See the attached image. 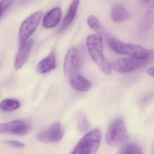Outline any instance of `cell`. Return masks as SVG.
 Listing matches in <instances>:
<instances>
[{
	"instance_id": "23",
	"label": "cell",
	"mask_w": 154,
	"mask_h": 154,
	"mask_svg": "<svg viewBox=\"0 0 154 154\" xmlns=\"http://www.w3.org/2000/svg\"><path fill=\"white\" fill-rule=\"evenodd\" d=\"M146 73L149 76L154 77V66L148 68L146 70Z\"/></svg>"
},
{
	"instance_id": "1",
	"label": "cell",
	"mask_w": 154,
	"mask_h": 154,
	"mask_svg": "<svg viewBox=\"0 0 154 154\" xmlns=\"http://www.w3.org/2000/svg\"><path fill=\"white\" fill-rule=\"evenodd\" d=\"M88 52L93 60L103 72L109 75L111 73V64L105 59L103 55V41L101 33L89 36L86 41Z\"/></svg>"
},
{
	"instance_id": "2",
	"label": "cell",
	"mask_w": 154,
	"mask_h": 154,
	"mask_svg": "<svg viewBox=\"0 0 154 154\" xmlns=\"http://www.w3.org/2000/svg\"><path fill=\"white\" fill-rule=\"evenodd\" d=\"M110 47L116 53L140 60H149L154 56V52L135 44L124 43L115 38L109 40Z\"/></svg>"
},
{
	"instance_id": "22",
	"label": "cell",
	"mask_w": 154,
	"mask_h": 154,
	"mask_svg": "<svg viewBox=\"0 0 154 154\" xmlns=\"http://www.w3.org/2000/svg\"><path fill=\"white\" fill-rule=\"evenodd\" d=\"M4 143L8 146L18 149L23 148L25 147V144L20 141L15 140H6Z\"/></svg>"
},
{
	"instance_id": "18",
	"label": "cell",
	"mask_w": 154,
	"mask_h": 154,
	"mask_svg": "<svg viewBox=\"0 0 154 154\" xmlns=\"http://www.w3.org/2000/svg\"><path fill=\"white\" fill-rule=\"evenodd\" d=\"M119 153L122 154H142L143 152L137 145L129 144L123 147Z\"/></svg>"
},
{
	"instance_id": "24",
	"label": "cell",
	"mask_w": 154,
	"mask_h": 154,
	"mask_svg": "<svg viewBox=\"0 0 154 154\" xmlns=\"http://www.w3.org/2000/svg\"><path fill=\"white\" fill-rule=\"evenodd\" d=\"M145 1L146 2H149L150 1V0H145Z\"/></svg>"
},
{
	"instance_id": "8",
	"label": "cell",
	"mask_w": 154,
	"mask_h": 154,
	"mask_svg": "<svg viewBox=\"0 0 154 154\" xmlns=\"http://www.w3.org/2000/svg\"><path fill=\"white\" fill-rule=\"evenodd\" d=\"M64 135V129L60 122L54 123L47 129L39 132L37 136V139L45 143H58Z\"/></svg>"
},
{
	"instance_id": "20",
	"label": "cell",
	"mask_w": 154,
	"mask_h": 154,
	"mask_svg": "<svg viewBox=\"0 0 154 154\" xmlns=\"http://www.w3.org/2000/svg\"><path fill=\"white\" fill-rule=\"evenodd\" d=\"M87 24L94 31H98L101 29L100 23L95 16H90L87 19Z\"/></svg>"
},
{
	"instance_id": "11",
	"label": "cell",
	"mask_w": 154,
	"mask_h": 154,
	"mask_svg": "<svg viewBox=\"0 0 154 154\" xmlns=\"http://www.w3.org/2000/svg\"><path fill=\"white\" fill-rule=\"evenodd\" d=\"M69 81L71 86L79 91H88L92 86L91 82L79 72L70 76Z\"/></svg>"
},
{
	"instance_id": "5",
	"label": "cell",
	"mask_w": 154,
	"mask_h": 154,
	"mask_svg": "<svg viewBox=\"0 0 154 154\" xmlns=\"http://www.w3.org/2000/svg\"><path fill=\"white\" fill-rule=\"evenodd\" d=\"M43 16L42 11L35 12L25 20L20 29L19 38L20 45L25 44L37 28Z\"/></svg>"
},
{
	"instance_id": "25",
	"label": "cell",
	"mask_w": 154,
	"mask_h": 154,
	"mask_svg": "<svg viewBox=\"0 0 154 154\" xmlns=\"http://www.w3.org/2000/svg\"><path fill=\"white\" fill-rule=\"evenodd\" d=\"M153 151H154V152H154V150H153Z\"/></svg>"
},
{
	"instance_id": "6",
	"label": "cell",
	"mask_w": 154,
	"mask_h": 154,
	"mask_svg": "<svg viewBox=\"0 0 154 154\" xmlns=\"http://www.w3.org/2000/svg\"><path fill=\"white\" fill-rule=\"evenodd\" d=\"M148 60H140L134 57L121 58L111 64L112 70L120 73H127L137 70Z\"/></svg>"
},
{
	"instance_id": "15",
	"label": "cell",
	"mask_w": 154,
	"mask_h": 154,
	"mask_svg": "<svg viewBox=\"0 0 154 154\" xmlns=\"http://www.w3.org/2000/svg\"><path fill=\"white\" fill-rule=\"evenodd\" d=\"M130 16L128 11L120 5H115L111 11L112 19L116 23L123 22L129 18Z\"/></svg>"
},
{
	"instance_id": "4",
	"label": "cell",
	"mask_w": 154,
	"mask_h": 154,
	"mask_svg": "<svg viewBox=\"0 0 154 154\" xmlns=\"http://www.w3.org/2000/svg\"><path fill=\"white\" fill-rule=\"evenodd\" d=\"M128 131L122 118L116 119L111 124L105 135V140L109 146H119L126 141Z\"/></svg>"
},
{
	"instance_id": "3",
	"label": "cell",
	"mask_w": 154,
	"mask_h": 154,
	"mask_svg": "<svg viewBox=\"0 0 154 154\" xmlns=\"http://www.w3.org/2000/svg\"><path fill=\"white\" fill-rule=\"evenodd\" d=\"M102 134L99 129L86 133L77 143L71 154H92L96 153L100 146Z\"/></svg>"
},
{
	"instance_id": "14",
	"label": "cell",
	"mask_w": 154,
	"mask_h": 154,
	"mask_svg": "<svg viewBox=\"0 0 154 154\" xmlns=\"http://www.w3.org/2000/svg\"><path fill=\"white\" fill-rule=\"evenodd\" d=\"M80 0H73L66 16L64 19L63 23L60 27L59 32H62L65 30L73 21L74 19L75 16L77 9L79 7Z\"/></svg>"
},
{
	"instance_id": "16",
	"label": "cell",
	"mask_w": 154,
	"mask_h": 154,
	"mask_svg": "<svg viewBox=\"0 0 154 154\" xmlns=\"http://www.w3.org/2000/svg\"><path fill=\"white\" fill-rule=\"evenodd\" d=\"M154 22V1L150 4L143 16L140 28L144 31L150 29Z\"/></svg>"
},
{
	"instance_id": "17",
	"label": "cell",
	"mask_w": 154,
	"mask_h": 154,
	"mask_svg": "<svg viewBox=\"0 0 154 154\" xmlns=\"http://www.w3.org/2000/svg\"><path fill=\"white\" fill-rule=\"evenodd\" d=\"M21 103L19 101L12 99H5L0 104V108L5 112L13 111L19 109Z\"/></svg>"
},
{
	"instance_id": "21",
	"label": "cell",
	"mask_w": 154,
	"mask_h": 154,
	"mask_svg": "<svg viewBox=\"0 0 154 154\" xmlns=\"http://www.w3.org/2000/svg\"><path fill=\"white\" fill-rule=\"evenodd\" d=\"M16 0H2L1 2V18L2 17L3 14L7 9L9 8L12 4L14 3Z\"/></svg>"
},
{
	"instance_id": "13",
	"label": "cell",
	"mask_w": 154,
	"mask_h": 154,
	"mask_svg": "<svg viewBox=\"0 0 154 154\" xmlns=\"http://www.w3.org/2000/svg\"><path fill=\"white\" fill-rule=\"evenodd\" d=\"M56 66L55 56L52 53L38 63L36 67V71L39 74L46 73L54 69Z\"/></svg>"
},
{
	"instance_id": "12",
	"label": "cell",
	"mask_w": 154,
	"mask_h": 154,
	"mask_svg": "<svg viewBox=\"0 0 154 154\" xmlns=\"http://www.w3.org/2000/svg\"><path fill=\"white\" fill-rule=\"evenodd\" d=\"M62 11L60 8H55L49 11L43 19V26L46 28L54 27L61 20Z\"/></svg>"
},
{
	"instance_id": "19",
	"label": "cell",
	"mask_w": 154,
	"mask_h": 154,
	"mask_svg": "<svg viewBox=\"0 0 154 154\" xmlns=\"http://www.w3.org/2000/svg\"><path fill=\"white\" fill-rule=\"evenodd\" d=\"M89 127V121L84 114L80 115L78 120V128L81 133H85L87 131Z\"/></svg>"
},
{
	"instance_id": "10",
	"label": "cell",
	"mask_w": 154,
	"mask_h": 154,
	"mask_svg": "<svg viewBox=\"0 0 154 154\" xmlns=\"http://www.w3.org/2000/svg\"><path fill=\"white\" fill-rule=\"evenodd\" d=\"M33 45L32 40H28L25 44L20 45L14 63V68L19 70L23 67L26 62Z\"/></svg>"
},
{
	"instance_id": "7",
	"label": "cell",
	"mask_w": 154,
	"mask_h": 154,
	"mask_svg": "<svg viewBox=\"0 0 154 154\" xmlns=\"http://www.w3.org/2000/svg\"><path fill=\"white\" fill-rule=\"evenodd\" d=\"M82 65L81 56L79 50L75 47H72L68 50L64 63V74L70 77L79 72Z\"/></svg>"
},
{
	"instance_id": "9",
	"label": "cell",
	"mask_w": 154,
	"mask_h": 154,
	"mask_svg": "<svg viewBox=\"0 0 154 154\" xmlns=\"http://www.w3.org/2000/svg\"><path fill=\"white\" fill-rule=\"evenodd\" d=\"M31 126L29 123L21 120H16L2 123L0 125V131L5 134L24 136L30 131Z\"/></svg>"
}]
</instances>
